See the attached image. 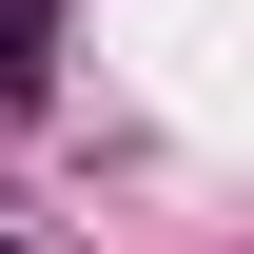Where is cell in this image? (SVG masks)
Returning a JSON list of instances; mask_svg holds the SVG:
<instances>
[{
    "label": "cell",
    "mask_w": 254,
    "mask_h": 254,
    "mask_svg": "<svg viewBox=\"0 0 254 254\" xmlns=\"http://www.w3.org/2000/svg\"><path fill=\"white\" fill-rule=\"evenodd\" d=\"M39 39H59V0H0V98H39Z\"/></svg>",
    "instance_id": "1"
}]
</instances>
